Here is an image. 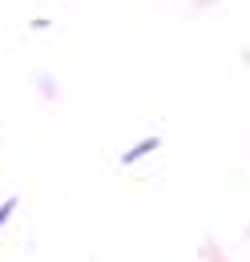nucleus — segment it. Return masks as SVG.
I'll use <instances>...</instances> for the list:
<instances>
[{"instance_id": "obj_1", "label": "nucleus", "mask_w": 250, "mask_h": 262, "mask_svg": "<svg viewBox=\"0 0 250 262\" xmlns=\"http://www.w3.org/2000/svg\"><path fill=\"white\" fill-rule=\"evenodd\" d=\"M157 145H161V137H145V141H137L133 149H125V154H121V165H133L137 158H145V154H154Z\"/></svg>"}, {"instance_id": "obj_2", "label": "nucleus", "mask_w": 250, "mask_h": 262, "mask_svg": "<svg viewBox=\"0 0 250 262\" xmlns=\"http://www.w3.org/2000/svg\"><path fill=\"white\" fill-rule=\"evenodd\" d=\"M12 210H16V198H4V202H0V226L12 218Z\"/></svg>"}]
</instances>
